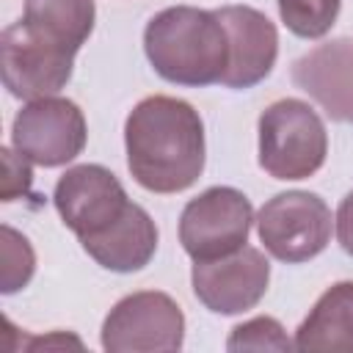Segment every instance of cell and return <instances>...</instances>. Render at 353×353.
<instances>
[{
  "label": "cell",
  "mask_w": 353,
  "mask_h": 353,
  "mask_svg": "<svg viewBox=\"0 0 353 353\" xmlns=\"http://www.w3.org/2000/svg\"><path fill=\"white\" fill-rule=\"evenodd\" d=\"M215 14L229 36V66L221 77V85L234 91L254 88L273 72L279 55L276 25L251 6H221Z\"/></svg>",
  "instance_id": "cell-11"
},
{
  "label": "cell",
  "mask_w": 353,
  "mask_h": 353,
  "mask_svg": "<svg viewBox=\"0 0 353 353\" xmlns=\"http://www.w3.org/2000/svg\"><path fill=\"white\" fill-rule=\"evenodd\" d=\"M127 168L152 193H182L204 171V121L176 97L141 99L124 121Z\"/></svg>",
  "instance_id": "cell-1"
},
{
  "label": "cell",
  "mask_w": 353,
  "mask_h": 353,
  "mask_svg": "<svg viewBox=\"0 0 353 353\" xmlns=\"http://www.w3.org/2000/svg\"><path fill=\"white\" fill-rule=\"evenodd\" d=\"M334 229H336V240L342 245V251L347 256H353V190L339 201L336 218H334Z\"/></svg>",
  "instance_id": "cell-20"
},
{
  "label": "cell",
  "mask_w": 353,
  "mask_h": 353,
  "mask_svg": "<svg viewBox=\"0 0 353 353\" xmlns=\"http://www.w3.org/2000/svg\"><path fill=\"white\" fill-rule=\"evenodd\" d=\"M0 154H3V168H6V176H3V201H14L19 196H28L30 193V182H33L30 160L22 157L17 149H8V146H3Z\"/></svg>",
  "instance_id": "cell-19"
},
{
  "label": "cell",
  "mask_w": 353,
  "mask_h": 353,
  "mask_svg": "<svg viewBox=\"0 0 353 353\" xmlns=\"http://www.w3.org/2000/svg\"><path fill=\"white\" fill-rule=\"evenodd\" d=\"M88 141L83 110L63 97L28 102L11 124V146L33 165L58 168L72 163Z\"/></svg>",
  "instance_id": "cell-7"
},
{
  "label": "cell",
  "mask_w": 353,
  "mask_h": 353,
  "mask_svg": "<svg viewBox=\"0 0 353 353\" xmlns=\"http://www.w3.org/2000/svg\"><path fill=\"white\" fill-rule=\"evenodd\" d=\"M290 77L331 121L353 127V36L312 47L292 63Z\"/></svg>",
  "instance_id": "cell-12"
},
{
  "label": "cell",
  "mask_w": 353,
  "mask_h": 353,
  "mask_svg": "<svg viewBox=\"0 0 353 353\" xmlns=\"http://www.w3.org/2000/svg\"><path fill=\"white\" fill-rule=\"evenodd\" d=\"M256 232L273 259L301 265L325 251L334 232V215L317 193L287 190L259 207Z\"/></svg>",
  "instance_id": "cell-4"
},
{
  "label": "cell",
  "mask_w": 353,
  "mask_h": 353,
  "mask_svg": "<svg viewBox=\"0 0 353 353\" xmlns=\"http://www.w3.org/2000/svg\"><path fill=\"white\" fill-rule=\"evenodd\" d=\"M74 69V52L47 41L22 19L8 25L0 36V72L11 97L33 102L55 97Z\"/></svg>",
  "instance_id": "cell-8"
},
{
  "label": "cell",
  "mask_w": 353,
  "mask_h": 353,
  "mask_svg": "<svg viewBox=\"0 0 353 353\" xmlns=\"http://www.w3.org/2000/svg\"><path fill=\"white\" fill-rule=\"evenodd\" d=\"M268 281L270 262L254 245H243L221 259L196 262L190 270L196 298L215 314H240L254 309L265 298Z\"/></svg>",
  "instance_id": "cell-10"
},
{
  "label": "cell",
  "mask_w": 353,
  "mask_h": 353,
  "mask_svg": "<svg viewBox=\"0 0 353 353\" xmlns=\"http://www.w3.org/2000/svg\"><path fill=\"white\" fill-rule=\"evenodd\" d=\"M22 22L47 41L77 52L97 22L94 0H25Z\"/></svg>",
  "instance_id": "cell-15"
},
{
  "label": "cell",
  "mask_w": 353,
  "mask_h": 353,
  "mask_svg": "<svg viewBox=\"0 0 353 353\" xmlns=\"http://www.w3.org/2000/svg\"><path fill=\"white\" fill-rule=\"evenodd\" d=\"M328 154L320 113L295 97L270 102L259 116V165L273 179H309Z\"/></svg>",
  "instance_id": "cell-3"
},
{
  "label": "cell",
  "mask_w": 353,
  "mask_h": 353,
  "mask_svg": "<svg viewBox=\"0 0 353 353\" xmlns=\"http://www.w3.org/2000/svg\"><path fill=\"white\" fill-rule=\"evenodd\" d=\"M185 342V314L160 290L130 292L113 303L102 323V347L110 353L179 350Z\"/></svg>",
  "instance_id": "cell-6"
},
{
  "label": "cell",
  "mask_w": 353,
  "mask_h": 353,
  "mask_svg": "<svg viewBox=\"0 0 353 353\" xmlns=\"http://www.w3.org/2000/svg\"><path fill=\"white\" fill-rule=\"evenodd\" d=\"M152 69L176 85L204 88L221 83L229 66V36L215 11L171 6L157 11L143 30Z\"/></svg>",
  "instance_id": "cell-2"
},
{
  "label": "cell",
  "mask_w": 353,
  "mask_h": 353,
  "mask_svg": "<svg viewBox=\"0 0 353 353\" xmlns=\"http://www.w3.org/2000/svg\"><path fill=\"white\" fill-rule=\"evenodd\" d=\"M33 270H36V254L28 237L11 226H3V281H0L3 295L19 292L22 287H28V281L33 279Z\"/></svg>",
  "instance_id": "cell-17"
},
{
  "label": "cell",
  "mask_w": 353,
  "mask_h": 353,
  "mask_svg": "<svg viewBox=\"0 0 353 353\" xmlns=\"http://www.w3.org/2000/svg\"><path fill=\"white\" fill-rule=\"evenodd\" d=\"M80 245L99 268L113 273H135L143 270L157 251V226L141 204L130 201L119 221L99 234L80 240Z\"/></svg>",
  "instance_id": "cell-13"
},
{
  "label": "cell",
  "mask_w": 353,
  "mask_h": 353,
  "mask_svg": "<svg viewBox=\"0 0 353 353\" xmlns=\"http://www.w3.org/2000/svg\"><path fill=\"white\" fill-rule=\"evenodd\" d=\"M254 221V207L243 190L215 185L185 204L179 243L193 262L221 259L248 243Z\"/></svg>",
  "instance_id": "cell-5"
},
{
  "label": "cell",
  "mask_w": 353,
  "mask_h": 353,
  "mask_svg": "<svg viewBox=\"0 0 353 353\" xmlns=\"http://www.w3.org/2000/svg\"><path fill=\"white\" fill-rule=\"evenodd\" d=\"M52 204L63 226L74 232L77 240H85L119 221L130 207V199L113 171L97 163H83L66 168L55 182Z\"/></svg>",
  "instance_id": "cell-9"
},
{
  "label": "cell",
  "mask_w": 353,
  "mask_h": 353,
  "mask_svg": "<svg viewBox=\"0 0 353 353\" xmlns=\"http://www.w3.org/2000/svg\"><path fill=\"white\" fill-rule=\"evenodd\" d=\"M295 350L353 353V281L331 284L295 331Z\"/></svg>",
  "instance_id": "cell-14"
},
{
  "label": "cell",
  "mask_w": 353,
  "mask_h": 353,
  "mask_svg": "<svg viewBox=\"0 0 353 353\" xmlns=\"http://www.w3.org/2000/svg\"><path fill=\"white\" fill-rule=\"evenodd\" d=\"M279 17L290 33L301 39H323L342 8V0H276Z\"/></svg>",
  "instance_id": "cell-16"
},
{
  "label": "cell",
  "mask_w": 353,
  "mask_h": 353,
  "mask_svg": "<svg viewBox=\"0 0 353 353\" xmlns=\"http://www.w3.org/2000/svg\"><path fill=\"white\" fill-rule=\"evenodd\" d=\"M295 342L287 336L284 325L276 317H251L232 328L226 350H290Z\"/></svg>",
  "instance_id": "cell-18"
}]
</instances>
